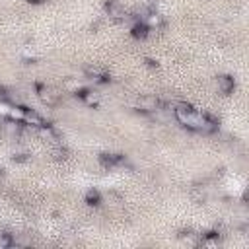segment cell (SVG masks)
Instances as JSON below:
<instances>
[{
  "mask_svg": "<svg viewBox=\"0 0 249 249\" xmlns=\"http://www.w3.org/2000/svg\"><path fill=\"white\" fill-rule=\"evenodd\" d=\"M173 113H175V119L183 126H187L189 130H196V132H212V130H216V121L214 119H210L206 113H200V111H196V109H193V107H189L185 103L175 105Z\"/></svg>",
  "mask_w": 249,
  "mask_h": 249,
  "instance_id": "1",
  "label": "cell"
},
{
  "mask_svg": "<svg viewBox=\"0 0 249 249\" xmlns=\"http://www.w3.org/2000/svg\"><path fill=\"white\" fill-rule=\"evenodd\" d=\"M21 123H23V124H29V126H35V128L45 126L43 117H39V115H37L35 111H31V109H25V111H23V119H21Z\"/></svg>",
  "mask_w": 249,
  "mask_h": 249,
  "instance_id": "2",
  "label": "cell"
},
{
  "mask_svg": "<svg viewBox=\"0 0 249 249\" xmlns=\"http://www.w3.org/2000/svg\"><path fill=\"white\" fill-rule=\"evenodd\" d=\"M107 14H109V18H113V19H126V18H128L126 8H124L123 4H119V2H111V4L107 6Z\"/></svg>",
  "mask_w": 249,
  "mask_h": 249,
  "instance_id": "3",
  "label": "cell"
},
{
  "mask_svg": "<svg viewBox=\"0 0 249 249\" xmlns=\"http://www.w3.org/2000/svg\"><path fill=\"white\" fill-rule=\"evenodd\" d=\"M39 97H41V101H43V103H47L49 107H53V105H56V103H58V93H56L54 89H51V88H41Z\"/></svg>",
  "mask_w": 249,
  "mask_h": 249,
  "instance_id": "4",
  "label": "cell"
},
{
  "mask_svg": "<svg viewBox=\"0 0 249 249\" xmlns=\"http://www.w3.org/2000/svg\"><path fill=\"white\" fill-rule=\"evenodd\" d=\"M216 82H218V88L222 93H230L233 89V78H230V76H218Z\"/></svg>",
  "mask_w": 249,
  "mask_h": 249,
  "instance_id": "5",
  "label": "cell"
},
{
  "mask_svg": "<svg viewBox=\"0 0 249 249\" xmlns=\"http://www.w3.org/2000/svg\"><path fill=\"white\" fill-rule=\"evenodd\" d=\"M140 107H142L144 111H156L158 101H156L154 97H146V99H140Z\"/></svg>",
  "mask_w": 249,
  "mask_h": 249,
  "instance_id": "6",
  "label": "cell"
},
{
  "mask_svg": "<svg viewBox=\"0 0 249 249\" xmlns=\"http://www.w3.org/2000/svg\"><path fill=\"white\" fill-rule=\"evenodd\" d=\"M160 23H161V16H158V14H150L146 18V25L148 27H158Z\"/></svg>",
  "mask_w": 249,
  "mask_h": 249,
  "instance_id": "7",
  "label": "cell"
},
{
  "mask_svg": "<svg viewBox=\"0 0 249 249\" xmlns=\"http://www.w3.org/2000/svg\"><path fill=\"white\" fill-rule=\"evenodd\" d=\"M84 99H86V103H88V105H93V103H97L99 95H97L95 91H88V95H86Z\"/></svg>",
  "mask_w": 249,
  "mask_h": 249,
  "instance_id": "8",
  "label": "cell"
},
{
  "mask_svg": "<svg viewBox=\"0 0 249 249\" xmlns=\"http://www.w3.org/2000/svg\"><path fill=\"white\" fill-rule=\"evenodd\" d=\"M29 2H35V4H39V2H45V0H29Z\"/></svg>",
  "mask_w": 249,
  "mask_h": 249,
  "instance_id": "9",
  "label": "cell"
}]
</instances>
